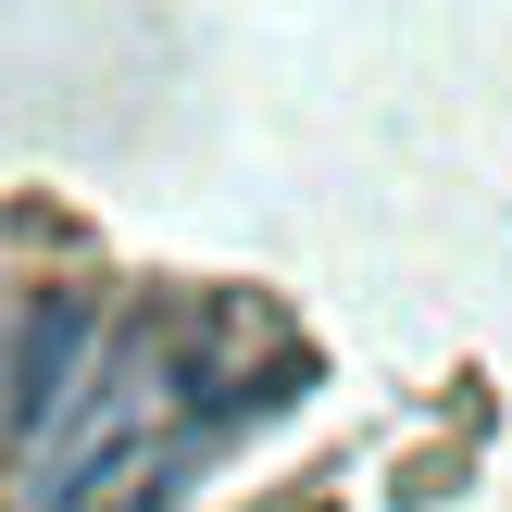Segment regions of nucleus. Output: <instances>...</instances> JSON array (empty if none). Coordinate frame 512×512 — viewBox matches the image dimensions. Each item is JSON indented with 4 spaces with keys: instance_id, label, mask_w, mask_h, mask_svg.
Here are the masks:
<instances>
[{
    "instance_id": "1",
    "label": "nucleus",
    "mask_w": 512,
    "mask_h": 512,
    "mask_svg": "<svg viewBox=\"0 0 512 512\" xmlns=\"http://www.w3.org/2000/svg\"><path fill=\"white\" fill-rule=\"evenodd\" d=\"M88 338H100L88 300H38V313L13 325V363H0V413L13 425H63L75 375H88Z\"/></svg>"
},
{
    "instance_id": "2",
    "label": "nucleus",
    "mask_w": 512,
    "mask_h": 512,
    "mask_svg": "<svg viewBox=\"0 0 512 512\" xmlns=\"http://www.w3.org/2000/svg\"><path fill=\"white\" fill-rule=\"evenodd\" d=\"M188 463H200V438H175V425H163V438H150V450H138V463H125L88 512H175V500H188Z\"/></svg>"
}]
</instances>
